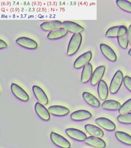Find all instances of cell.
<instances>
[{"label": "cell", "mask_w": 131, "mask_h": 148, "mask_svg": "<svg viewBox=\"0 0 131 148\" xmlns=\"http://www.w3.org/2000/svg\"><path fill=\"white\" fill-rule=\"evenodd\" d=\"M82 36L81 33H75L72 35L68 46L67 54L72 56L75 54L81 46Z\"/></svg>", "instance_id": "1"}, {"label": "cell", "mask_w": 131, "mask_h": 148, "mask_svg": "<svg viewBox=\"0 0 131 148\" xmlns=\"http://www.w3.org/2000/svg\"><path fill=\"white\" fill-rule=\"evenodd\" d=\"M124 75L120 70L117 71L115 74L110 83L109 90L110 93L115 94L119 91L124 82Z\"/></svg>", "instance_id": "2"}, {"label": "cell", "mask_w": 131, "mask_h": 148, "mask_svg": "<svg viewBox=\"0 0 131 148\" xmlns=\"http://www.w3.org/2000/svg\"><path fill=\"white\" fill-rule=\"evenodd\" d=\"M128 31L126 26L120 25L117 37L119 46L125 49L127 48L129 43Z\"/></svg>", "instance_id": "3"}, {"label": "cell", "mask_w": 131, "mask_h": 148, "mask_svg": "<svg viewBox=\"0 0 131 148\" xmlns=\"http://www.w3.org/2000/svg\"><path fill=\"white\" fill-rule=\"evenodd\" d=\"M50 139L53 143L60 148H70V142L65 138L57 133L52 132L50 135Z\"/></svg>", "instance_id": "4"}, {"label": "cell", "mask_w": 131, "mask_h": 148, "mask_svg": "<svg viewBox=\"0 0 131 148\" xmlns=\"http://www.w3.org/2000/svg\"><path fill=\"white\" fill-rule=\"evenodd\" d=\"M92 53L90 51L86 52L78 57L73 64L75 69H79L83 68L89 63L92 58Z\"/></svg>", "instance_id": "5"}, {"label": "cell", "mask_w": 131, "mask_h": 148, "mask_svg": "<svg viewBox=\"0 0 131 148\" xmlns=\"http://www.w3.org/2000/svg\"><path fill=\"white\" fill-rule=\"evenodd\" d=\"M11 88L12 93L18 99L24 102L29 100V97L28 94L18 84L12 83Z\"/></svg>", "instance_id": "6"}, {"label": "cell", "mask_w": 131, "mask_h": 148, "mask_svg": "<svg viewBox=\"0 0 131 148\" xmlns=\"http://www.w3.org/2000/svg\"><path fill=\"white\" fill-rule=\"evenodd\" d=\"M16 42L22 47L27 49H35L38 46L37 43L36 41L27 37H19L16 40Z\"/></svg>", "instance_id": "7"}, {"label": "cell", "mask_w": 131, "mask_h": 148, "mask_svg": "<svg viewBox=\"0 0 131 148\" xmlns=\"http://www.w3.org/2000/svg\"><path fill=\"white\" fill-rule=\"evenodd\" d=\"M65 133L71 138L80 142L85 141L87 138V135L85 133L76 128H67L65 130Z\"/></svg>", "instance_id": "8"}, {"label": "cell", "mask_w": 131, "mask_h": 148, "mask_svg": "<svg viewBox=\"0 0 131 148\" xmlns=\"http://www.w3.org/2000/svg\"><path fill=\"white\" fill-rule=\"evenodd\" d=\"M62 27L67 31L73 33H81L84 30L80 24L72 21H65L62 22Z\"/></svg>", "instance_id": "9"}, {"label": "cell", "mask_w": 131, "mask_h": 148, "mask_svg": "<svg viewBox=\"0 0 131 148\" xmlns=\"http://www.w3.org/2000/svg\"><path fill=\"white\" fill-rule=\"evenodd\" d=\"M105 71V67L103 65L98 67L94 70L90 79L91 84L93 86H96L102 80L104 76Z\"/></svg>", "instance_id": "10"}, {"label": "cell", "mask_w": 131, "mask_h": 148, "mask_svg": "<svg viewBox=\"0 0 131 148\" xmlns=\"http://www.w3.org/2000/svg\"><path fill=\"white\" fill-rule=\"evenodd\" d=\"M95 122L101 128L109 131H113L116 128L115 124L106 118L102 117L97 118L95 120Z\"/></svg>", "instance_id": "11"}, {"label": "cell", "mask_w": 131, "mask_h": 148, "mask_svg": "<svg viewBox=\"0 0 131 148\" xmlns=\"http://www.w3.org/2000/svg\"><path fill=\"white\" fill-rule=\"evenodd\" d=\"M92 117L91 113L89 111L84 110L75 111L71 115V119L75 121H84L90 119Z\"/></svg>", "instance_id": "12"}, {"label": "cell", "mask_w": 131, "mask_h": 148, "mask_svg": "<svg viewBox=\"0 0 131 148\" xmlns=\"http://www.w3.org/2000/svg\"><path fill=\"white\" fill-rule=\"evenodd\" d=\"M33 91L34 95L40 103L43 105L48 104L49 100L46 94L40 87L37 85L33 86Z\"/></svg>", "instance_id": "13"}, {"label": "cell", "mask_w": 131, "mask_h": 148, "mask_svg": "<svg viewBox=\"0 0 131 148\" xmlns=\"http://www.w3.org/2000/svg\"><path fill=\"white\" fill-rule=\"evenodd\" d=\"M100 49L102 54L109 61L115 62L117 59V56L114 51L111 47L105 44H101L100 46Z\"/></svg>", "instance_id": "14"}, {"label": "cell", "mask_w": 131, "mask_h": 148, "mask_svg": "<svg viewBox=\"0 0 131 148\" xmlns=\"http://www.w3.org/2000/svg\"><path fill=\"white\" fill-rule=\"evenodd\" d=\"M40 27L43 31L50 32L62 27V23L58 20L49 21L43 22Z\"/></svg>", "instance_id": "15"}, {"label": "cell", "mask_w": 131, "mask_h": 148, "mask_svg": "<svg viewBox=\"0 0 131 148\" xmlns=\"http://www.w3.org/2000/svg\"><path fill=\"white\" fill-rule=\"evenodd\" d=\"M49 113L56 116H62L67 115L70 112V110L65 106L60 105H53L48 108Z\"/></svg>", "instance_id": "16"}, {"label": "cell", "mask_w": 131, "mask_h": 148, "mask_svg": "<svg viewBox=\"0 0 131 148\" xmlns=\"http://www.w3.org/2000/svg\"><path fill=\"white\" fill-rule=\"evenodd\" d=\"M35 112L44 121H48L50 119V113L48 110L41 103L37 102L35 105Z\"/></svg>", "instance_id": "17"}, {"label": "cell", "mask_w": 131, "mask_h": 148, "mask_svg": "<svg viewBox=\"0 0 131 148\" xmlns=\"http://www.w3.org/2000/svg\"><path fill=\"white\" fill-rule=\"evenodd\" d=\"M85 142L88 145L96 148H105L106 146L103 140L96 136H92L87 137Z\"/></svg>", "instance_id": "18"}, {"label": "cell", "mask_w": 131, "mask_h": 148, "mask_svg": "<svg viewBox=\"0 0 131 148\" xmlns=\"http://www.w3.org/2000/svg\"><path fill=\"white\" fill-rule=\"evenodd\" d=\"M93 74V67L91 64L88 63L83 67L81 73V82L82 83H86L91 79Z\"/></svg>", "instance_id": "19"}, {"label": "cell", "mask_w": 131, "mask_h": 148, "mask_svg": "<svg viewBox=\"0 0 131 148\" xmlns=\"http://www.w3.org/2000/svg\"><path fill=\"white\" fill-rule=\"evenodd\" d=\"M98 94L100 99L105 100L109 95V88L107 84L103 80H101L98 83L97 87Z\"/></svg>", "instance_id": "20"}, {"label": "cell", "mask_w": 131, "mask_h": 148, "mask_svg": "<svg viewBox=\"0 0 131 148\" xmlns=\"http://www.w3.org/2000/svg\"><path fill=\"white\" fill-rule=\"evenodd\" d=\"M82 97L85 101L93 107L97 108L100 105V103L98 99L89 92H83V93Z\"/></svg>", "instance_id": "21"}, {"label": "cell", "mask_w": 131, "mask_h": 148, "mask_svg": "<svg viewBox=\"0 0 131 148\" xmlns=\"http://www.w3.org/2000/svg\"><path fill=\"white\" fill-rule=\"evenodd\" d=\"M85 130L90 135L96 137H102L104 136V132L101 128L92 124H87L85 126Z\"/></svg>", "instance_id": "22"}, {"label": "cell", "mask_w": 131, "mask_h": 148, "mask_svg": "<svg viewBox=\"0 0 131 148\" xmlns=\"http://www.w3.org/2000/svg\"><path fill=\"white\" fill-rule=\"evenodd\" d=\"M121 104L117 101L109 99L105 101L102 105L101 107L106 110L110 111H116L120 108Z\"/></svg>", "instance_id": "23"}, {"label": "cell", "mask_w": 131, "mask_h": 148, "mask_svg": "<svg viewBox=\"0 0 131 148\" xmlns=\"http://www.w3.org/2000/svg\"><path fill=\"white\" fill-rule=\"evenodd\" d=\"M68 31L62 27L57 29L50 31L48 35V39L50 40H56L65 36L67 34Z\"/></svg>", "instance_id": "24"}, {"label": "cell", "mask_w": 131, "mask_h": 148, "mask_svg": "<svg viewBox=\"0 0 131 148\" xmlns=\"http://www.w3.org/2000/svg\"><path fill=\"white\" fill-rule=\"evenodd\" d=\"M115 135L117 139L126 145H131V136L129 134L122 131H116Z\"/></svg>", "instance_id": "25"}, {"label": "cell", "mask_w": 131, "mask_h": 148, "mask_svg": "<svg viewBox=\"0 0 131 148\" xmlns=\"http://www.w3.org/2000/svg\"><path fill=\"white\" fill-rule=\"evenodd\" d=\"M117 5L122 10L131 13V2L127 0H117Z\"/></svg>", "instance_id": "26"}, {"label": "cell", "mask_w": 131, "mask_h": 148, "mask_svg": "<svg viewBox=\"0 0 131 148\" xmlns=\"http://www.w3.org/2000/svg\"><path fill=\"white\" fill-rule=\"evenodd\" d=\"M131 112V98L125 101L118 110L119 114H124Z\"/></svg>", "instance_id": "27"}, {"label": "cell", "mask_w": 131, "mask_h": 148, "mask_svg": "<svg viewBox=\"0 0 131 148\" xmlns=\"http://www.w3.org/2000/svg\"><path fill=\"white\" fill-rule=\"evenodd\" d=\"M118 122L125 124H131V113H126L124 114H120L117 118Z\"/></svg>", "instance_id": "28"}, {"label": "cell", "mask_w": 131, "mask_h": 148, "mask_svg": "<svg viewBox=\"0 0 131 148\" xmlns=\"http://www.w3.org/2000/svg\"><path fill=\"white\" fill-rule=\"evenodd\" d=\"M120 25L112 27L108 29L105 34L106 37L109 38H117Z\"/></svg>", "instance_id": "29"}, {"label": "cell", "mask_w": 131, "mask_h": 148, "mask_svg": "<svg viewBox=\"0 0 131 148\" xmlns=\"http://www.w3.org/2000/svg\"><path fill=\"white\" fill-rule=\"evenodd\" d=\"M123 82L126 88L131 92V77L128 76H125Z\"/></svg>", "instance_id": "30"}, {"label": "cell", "mask_w": 131, "mask_h": 148, "mask_svg": "<svg viewBox=\"0 0 131 148\" xmlns=\"http://www.w3.org/2000/svg\"><path fill=\"white\" fill-rule=\"evenodd\" d=\"M7 47V45L6 43L2 39H0V49L5 48Z\"/></svg>", "instance_id": "31"}, {"label": "cell", "mask_w": 131, "mask_h": 148, "mask_svg": "<svg viewBox=\"0 0 131 148\" xmlns=\"http://www.w3.org/2000/svg\"><path fill=\"white\" fill-rule=\"evenodd\" d=\"M128 34L129 43L131 46V24L129 26Z\"/></svg>", "instance_id": "32"}, {"label": "cell", "mask_w": 131, "mask_h": 148, "mask_svg": "<svg viewBox=\"0 0 131 148\" xmlns=\"http://www.w3.org/2000/svg\"><path fill=\"white\" fill-rule=\"evenodd\" d=\"M128 54H129V55L130 56H131V48L129 50L128 52Z\"/></svg>", "instance_id": "33"}]
</instances>
